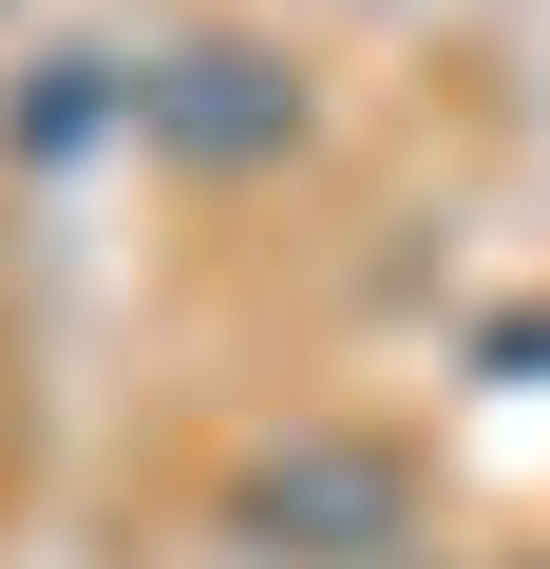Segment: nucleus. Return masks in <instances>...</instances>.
<instances>
[{
	"mask_svg": "<svg viewBox=\"0 0 550 569\" xmlns=\"http://www.w3.org/2000/svg\"><path fill=\"white\" fill-rule=\"evenodd\" d=\"M133 114H152L190 171H247V152H286V77H266L247 39H190L171 77H133Z\"/></svg>",
	"mask_w": 550,
	"mask_h": 569,
	"instance_id": "obj_2",
	"label": "nucleus"
},
{
	"mask_svg": "<svg viewBox=\"0 0 550 569\" xmlns=\"http://www.w3.org/2000/svg\"><path fill=\"white\" fill-rule=\"evenodd\" d=\"M247 531L266 550H380L399 531V456L380 437H286V456L247 475Z\"/></svg>",
	"mask_w": 550,
	"mask_h": 569,
	"instance_id": "obj_1",
	"label": "nucleus"
}]
</instances>
